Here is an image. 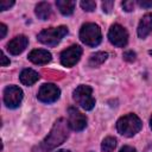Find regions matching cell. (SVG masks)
Listing matches in <instances>:
<instances>
[{
  "label": "cell",
  "instance_id": "6da1fadb",
  "mask_svg": "<svg viewBox=\"0 0 152 152\" xmlns=\"http://www.w3.org/2000/svg\"><path fill=\"white\" fill-rule=\"evenodd\" d=\"M68 135H69V124L65 119L61 118L53 124L48 137L43 139L40 144H38L36 147H33L32 152H49L55 147L59 146L61 144H63L66 140Z\"/></svg>",
  "mask_w": 152,
  "mask_h": 152
},
{
  "label": "cell",
  "instance_id": "7a4b0ae2",
  "mask_svg": "<svg viewBox=\"0 0 152 152\" xmlns=\"http://www.w3.org/2000/svg\"><path fill=\"white\" fill-rule=\"evenodd\" d=\"M142 127L141 120L135 114H127L121 116L116 122V129L121 135L133 137L135 135Z\"/></svg>",
  "mask_w": 152,
  "mask_h": 152
},
{
  "label": "cell",
  "instance_id": "3957f363",
  "mask_svg": "<svg viewBox=\"0 0 152 152\" xmlns=\"http://www.w3.org/2000/svg\"><path fill=\"white\" fill-rule=\"evenodd\" d=\"M68 34V27L66 26H58V27H49L39 32L38 40L45 45L55 46L57 45L64 36Z\"/></svg>",
  "mask_w": 152,
  "mask_h": 152
},
{
  "label": "cell",
  "instance_id": "277c9868",
  "mask_svg": "<svg viewBox=\"0 0 152 152\" xmlns=\"http://www.w3.org/2000/svg\"><path fill=\"white\" fill-rule=\"evenodd\" d=\"M80 39L88 46H96L101 43L102 34L99 25L94 23L84 24L80 30Z\"/></svg>",
  "mask_w": 152,
  "mask_h": 152
},
{
  "label": "cell",
  "instance_id": "5b68a950",
  "mask_svg": "<svg viewBox=\"0 0 152 152\" xmlns=\"http://www.w3.org/2000/svg\"><path fill=\"white\" fill-rule=\"evenodd\" d=\"M72 97L76 101V103L80 104L86 110H90L95 106V99L93 97V89L89 86L86 84L78 86L74 90Z\"/></svg>",
  "mask_w": 152,
  "mask_h": 152
},
{
  "label": "cell",
  "instance_id": "8992f818",
  "mask_svg": "<svg viewBox=\"0 0 152 152\" xmlns=\"http://www.w3.org/2000/svg\"><path fill=\"white\" fill-rule=\"evenodd\" d=\"M108 38L113 45H115L118 48H124L128 42V33L124 26H121L119 24H114L109 28Z\"/></svg>",
  "mask_w": 152,
  "mask_h": 152
},
{
  "label": "cell",
  "instance_id": "52a82bcc",
  "mask_svg": "<svg viewBox=\"0 0 152 152\" xmlns=\"http://www.w3.org/2000/svg\"><path fill=\"white\" fill-rule=\"evenodd\" d=\"M23 90L17 86H8L4 90V102L8 108H17L23 100Z\"/></svg>",
  "mask_w": 152,
  "mask_h": 152
},
{
  "label": "cell",
  "instance_id": "ba28073f",
  "mask_svg": "<svg viewBox=\"0 0 152 152\" xmlns=\"http://www.w3.org/2000/svg\"><path fill=\"white\" fill-rule=\"evenodd\" d=\"M61 95V90L59 88L53 84V83H45L40 87L39 91H38V100L40 102H44V103H52L55 101L58 100Z\"/></svg>",
  "mask_w": 152,
  "mask_h": 152
},
{
  "label": "cell",
  "instance_id": "9c48e42d",
  "mask_svg": "<svg viewBox=\"0 0 152 152\" xmlns=\"http://www.w3.org/2000/svg\"><path fill=\"white\" fill-rule=\"evenodd\" d=\"M82 56V48L80 45H71L68 49L63 50L61 53V63L64 66H74Z\"/></svg>",
  "mask_w": 152,
  "mask_h": 152
},
{
  "label": "cell",
  "instance_id": "30bf717a",
  "mask_svg": "<svg viewBox=\"0 0 152 152\" xmlns=\"http://www.w3.org/2000/svg\"><path fill=\"white\" fill-rule=\"evenodd\" d=\"M68 124L72 131H82L87 126V118L75 107L68 109Z\"/></svg>",
  "mask_w": 152,
  "mask_h": 152
},
{
  "label": "cell",
  "instance_id": "8fae6325",
  "mask_svg": "<svg viewBox=\"0 0 152 152\" xmlns=\"http://www.w3.org/2000/svg\"><path fill=\"white\" fill-rule=\"evenodd\" d=\"M27 44H28L27 37L20 34V36L14 37L12 40L8 42V44H7V50H8V52H10L11 55H19V53H21V52L26 49Z\"/></svg>",
  "mask_w": 152,
  "mask_h": 152
},
{
  "label": "cell",
  "instance_id": "7c38bea8",
  "mask_svg": "<svg viewBox=\"0 0 152 152\" xmlns=\"http://www.w3.org/2000/svg\"><path fill=\"white\" fill-rule=\"evenodd\" d=\"M51 58V53L44 49H36L28 53V59L34 64H48Z\"/></svg>",
  "mask_w": 152,
  "mask_h": 152
},
{
  "label": "cell",
  "instance_id": "4fadbf2b",
  "mask_svg": "<svg viewBox=\"0 0 152 152\" xmlns=\"http://www.w3.org/2000/svg\"><path fill=\"white\" fill-rule=\"evenodd\" d=\"M152 32V13H146L138 26V36L140 38H145L147 37L150 33Z\"/></svg>",
  "mask_w": 152,
  "mask_h": 152
},
{
  "label": "cell",
  "instance_id": "5bb4252c",
  "mask_svg": "<svg viewBox=\"0 0 152 152\" xmlns=\"http://www.w3.org/2000/svg\"><path fill=\"white\" fill-rule=\"evenodd\" d=\"M19 80L25 86H32L39 80V74L32 69H24L19 75Z\"/></svg>",
  "mask_w": 152,
  "mask_h": 152
},
{
  "label": "cell",
  "instance_id": "9a60e30c",
  "mask_svg": "<svg viewBox=\"0 0 152 152\" xmlns=\"http://www.w3.org/2000/svg\"><path fill=\"white\" fill-rule=\"evenodd\" d=\"M34 12H36V15H37L39 19L46 20V19H49L50 15H51V6H50V4L45 2V1H42V2H39V4L36 6Z\"/></svg>",
  "mask_w": 152,
  "mask_h": 152
},
{
  "label": "cell",
  "instance_id": "2e32d148",
  "mask_svg": "<svg viewBox=\"0 0 152 152\" xmlns=\"http://www.w3.org/2000/svg\"><path fill=\"white\" fill-rule=\"evenodd\" d=\"M56 6L58 7L59 12L63 15H71L74 13V10H75V1H70V0H57L56 1Z\"/></svg>",
  "mask_w": 152,
  "mask_h": 152
},
{
  "label": "cell",
  "instance_id": "e0dca14e",
  "mask_svg": "<svg viewBox=\"0 0 152 152\" xmlns=\"http://www.w3.org/2000/svg\"><path fill=\"white\" fill-rule=\"evenodd\" d=\"M108 57V53L107 52H95L93 53L90 57H89V61H88V65L91 66V68H95V66H99L101 65Z\"/></svg>",
  "mask_w": 152,
  "mask_h": 152
},
{
  "label": "cell",
  "instance_id": "ac0fdd59",
  "mask_svg": "<svg viewBox=\"0 0 152 152\" xmlns=\"http://www.w3.org/2000/svg\"><path fill=\"white\" fill-rule=\"evenodd\" d=\"M116 147V139L113 137H107L102 140L101 148L103 152H113L114 148Z\"/></svg>",
  "mask_w": 152,
  "mask_h": 152
},
{
  "label": "cell",
  "instance_id": "d6986e66",
  "mask_svg": "<svg viewBox=\"0 0 152 152\" xmlns=\"http://www.w3.org/2000/svg\"><path fill=\"white\" fill-rule=\"evenodd\" d=\"M80 5H81V7H82L84 11H87V12H91V11H94L95 7H96V2L93 1V0H82Z\"/></svg>",
  "mask_w": 152,
  "mask_h": 152
},
{
  "label": "cell",
  "instance_id": "ffe728a7",
  "mask_svg": "<svg viewBox=\"0 0 152 152\" xmlns=\"http://www.w3.org/2000/svg\"><path fill=\"white\" fill-rule=\"evenodd\" d=\"M13 5H14V1L13 0H2L0 2V11L10 10V7H12Z\"/></svg>",
  "mask_w": 152,
  "mask_h": 152
},
{
  "label": "cell",
  "instance_id": "44dd1931",
  "mask_svg": "<svg viewBox=\"0 0 152 152\" xmlns=\"http://www.w3.org/2000/svg\"><path fill=\"white\" fill-rule=\"evenodd\" d=\"M113 7H114V1H103L102 2V10H103V12H106V13H110L112 12V10H113Z\"/></svg>",
  "mask_w": 152,
  "mask_h": 152
},
{
  "label": "cell",
  "instance_id": "7402d4cb",
  "mask_svg": "<svg viewBox=\"0 0 152 152\" xmlns=\"http://www.w3.org/2000/svg\"><path fill=\"white\" fill-rule=\"evenodd\" d=\"M135 57H137V55L133 51H125L124 52V59L127 61V62H134Z\"/></svg>",
  "mask_w": 152,
  "mask_h": 152
},
{
  "label": "cell",
  "instance_id": "603a6c76",
  "mask_svg": "<svg viewBox=\"0 0 152 152\" xmlns=\"http://www.w3.org/2000/svg\"><path fill=\"white\" fill-rule=\"evenodd\" d=\"M121 5L126 12H132L134 10V1H124Z\"/></svg>",
  "mask_w": 152,
  "mask_h": 152
},
{
  "label": "cell",
  "instance_id": "cb8c5ba5",
  "mask_svg": "<svg viewBox=\"0 0 152 152\" xmlns=\"http://www.w3.org/2000/svg\"><path fill=\"white\" fill-rule=\"evenodd\" d=\"M138 5L142 8H151L152 7V0H138Z\"/></svg>",
  "mask_w": 152,
  "mask_h": 152
},
{
  "label": "cell",
  "instance_id": "d4e9b609",
  "mask_svg": "<svg viewBox=\"0 0 152 152\" xmlns=\"http://www.w3.org/2000/svg\"><path fill=\"white\" fill-rule=\"evenodd\" d=\"M6 33H7V26L5 24H0V38L1 39L5 38Z\"/></svg>",
  "mask_w": 152,
  "mask_h": 152
},
{
  "label": "cell",
  "instance_id": "484cf974",
  "mask_svg": "<svg viewBox=\"0 0 152 152\" xmlns=\"http://www.w3.org/2000/svg\"><path fill=\"white\" fill-rule=\"evenodd\" d=\"M0 64H1V66H6V65L10 64V59L6 57V55L4 52H1V62H0Z\"/></svg>",
  "mask_w": 152,
  "mask_h": 152
},
{
  "label": "cell",
  "instance_id": "4316f807",
  "mask_svg": "<svg viewBox=\"0 0 152 152\" xmlns=\"http://www.w3.org/2000/svg\"><path fill=\"white\" fill-rule=\"evenodd\" d=\"M119 152H137V150H135L134 147H132V146H128V145H126V146L121 147Z\"/></svg>",
  "mask_w": 152,
  "mask_h": 152
},
{
  "label": "cell",
  "instance_id": "83f0119b",
  "mask_svg": "<svg viewBox=\"0 0 152 152\" xmlns=\"http://www.w3.org/2000/svg\"><path fill=\"white\" fill-rule=\"evenodd\" d=\"M144 152H152V144L151 145H148L146 148H145V151Z\"/></svg>",
  "mask_w": 152,
  "mask_h": 152
},
{
  "label": "cell",
  "instance_id": "f1b7e54d",
  "mask_svg": "<svg viewBox=\"0 0 152 152\" xmlns=\"http://www.w3.org/2000/svg\"><path fill=\"white\" fill-rule=\"evenodd\" d=\"M57 152H70L69 150H59V151H57Z\"/></svg>",
  "mask_w": 152,
  "mask_h": 152
},
{
  "label": "cell",
  "instance_id": "f546056e",
  "mask_svg": "<svg viewBox=\"0 0 152 152\" xmlns=\"http://www.w3.org/2000/svg\"><path fill=\"white\" fill-rule=\"evenodd\" d=\"M150 126H151V129H152V116H151V120H150Z\"/></svg>",
  "mask_w": 152,
  "mask_h": 152
},
{
  "label": "cell",
  "instance_id": "4dcf8cb0",
  "mask_svg": "<svg viewBox=\"0 0 152 152\" xmlns=\"http://www.w3.org/2000/svg\"><path fill=\"white\" fill-rule=\"evenodd\" d=\"M150 55H151V56H152V50H150Z\"/></svg>",
  "mask_w": 152,
  "mask_h": 152
}]
</instances>
